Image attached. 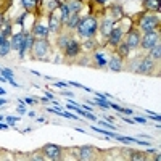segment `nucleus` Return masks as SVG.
<instances>
[{
    "instance_id": "nucleus-27",
    "label": "nucleus",
    "mask_w": 161,
    "mask_h": 161,
    "mask_svg": "<svg viewBox=\"0 0 161 161\" xmlns=\"http://www.w3.org/2000/svg\"><path fill=\"white\" fill-rule=\"evenodd\" d=\"M0 28H2V34H3L5 37H11L13 31H11V24H10L8 21L2 23V24H0Z\"/></svg>"
},
{
    "instance_id": "nucleus-46",
    "label": "nucleus",
    "mask_w": 161,
    "mask_h": 161,
    "mask_svg": "<svg viewBox=\"0 0 161 161\" xmlns=\"http://www.w3.org/2000/svg\"><path fill=\"white\" fill-rule=\"evenodd\" d=\"M82 110H86V111H90V113H92V106H87V105H84V106H82Z\"/></svg>"
},
{
    "instance_id": "nucleus-49",
    "label": "nucleus",
    "mask_w": 161,
    "mask_h": 161,
    "mask_svg": "<svg viewBox=\"0 0 161 161\" xmlns=\"http://www.w3.org/2000/svg\"><path fill=\"white\" fill-rule=\"evenodd\" d=\"M5 103H7V100H5V98H0V106H3Z\"/></svg>"
},
{
    "instance_id": "nucleus-28",
    "label": "nucleus",
    "mask_w": 161,
    "mask_h": 161,
    "mask_svg": "<svg viewBox=\"0 0 161 161\" xmlns=\"http://www.w3.org/2000/svg\"><path fill=\"white\" fill-rule=\"evenodd\" d=\"M90 129H93V130L98 132V134H103V136L110 137V139H114V136H116V132H110V130H105V129H98L97 126H90Z\"/></svg>"
},
{
    "instance_id": "nucleus-4",
    "label": "nucleus",
    "mask_w": 161,
    "mask_h": 161,
    "mask_svg": "<svg viewBox=\"0 0 161 161\" xmlns=\"http://www.w3.org/2000/svg\"><path fill=\"white\" fill-rule=\"evenodd\" d=\"M155 66V61L150 57H139L136 61H132L130 69L137 74H150Z\"/></svg>"
},
{
    "instance_id": "nucleus-26",
    "label": "nucleus",
    "mask_w": 161,
    "mask_h": 161,
    "mask_svg": "<svg viewBox=\"0 0 161 161\" xmlns=\"http://www.w3.org/2000/svg\"><path fill=\"white\" fill-rule=\"evenodd\" d=\"M10 52H11V42L7 39L3 44H0V57H2V58H3V57H7Z\"/></svg>"
},
{
    "instance_id": "nucleus-52",
    "label": "nucleus",
    "mask_w": 161,
    "mask_h": 161,
    "mask_svg": "<svg viewBox=\"0 0 161 161\" xmlns=\"http://www.w3.org/2000/svg\"><path fill=\"white\" fill-rule=\"evenodd\" d=\"M0 129H8V124H0Z\"/></svg>"
},
{
    "instance_id": "nucleus-33",
    "label": "nucleus",
    "mask_w": 161,
    "mask_h": 161,
    "mask_svg": "<svg viewBox=\"0 0 161 161\" xmlns=\"http://www.w3.org/2000/svg\"><path fill=\"white\" fill-rule=\"evenodd\" d=\"M98 123H100L103 127H110V129H114V130H116V126H114L113 123H108V121H103V119H100Z\"/></svg>"
},
{
    "instance_id": "nucleus-5",
    "label": "nucleus",
    "mask_w": 161,
    "mask_h": 161,
    "mask_svg": "<svg viewBox=\"0 0 161 161\" xmlns=\"http://www.w3.org/2000/svg\"><path fill=\"white\" fill-rule=\"evenodd\" d=\"M159 44V29L156 31H150V32H143L140 36V45L143 50H150L153 45Z\"/></svg>"
},
{
    "instance_id": "nucleus-44",
    "label": "nucleus",
    "mask_w": 161,
    "mask_h": 161,
    "mask_svg": "<svg viewBox=\"0 0 161 161\" xmlns=\"http://www.w3.org/2000/svg\"><path fill=\"white\" fill-rule=\"evenodd\" d=\"M5 40H7V37H5V36H3L2 32H0V44H3V42H5Z\"/></svg>"
},
{
    "instance_id": "nucleus-7",
    "label": "nucleus",
    "mask_w": 161,
    "mask_h": 161,
    "mask_svg": "<svg viewBox=\"0 0 161 161\" xmlns=\"http://www.w3.org/2000/svg\"><path fill=\"white\" fill-rule=\"evenodd\" d=\"M140 31L139 29H129L126 34H124V37H123V42L132 50V48H137L139 45H140Z\"/></svg>"
},
{
    "instance_id": "nucleus-11",
    "label": "nucleus",
    "mask_w": 161,
    "mask_h": 161,
    "mask_svg": "<svg viewBox=\"0 0 161 161\" xmlns=\"http://www.w3.org/2000/svg\"><path fill=\"white\" fill-rule=\"evenodd\" d=\"M123 37H124V29L121 28V26H116V24H114L113 31H111L110 36H108V45L113 47V48H116L118 44L123 42Z\"/></svg>"
},
{
    "instance_id": "nucleus-9",
    "label": "nucleus",
    "mask_w": 161,
    "mask_h": 161,
    "mask_svg": "<svg viewBox=\"0 0 161 161\" xmlns=\"http://www.w3.org/2000/svg\"><path fill=\"white\" fill-rule=\"evenodd\" d=\"M95 155H97L95 147H92V145H82V147H79L76 158L80 159V161H90V159H95Z\"/></svg>"
},
{
    "instance_id": "nucleus-45",
    "label": "nucleus",
    "mask_w": 161,
    "mask_h": 161,
    "mask_svg": "<svg viewBox=\"0 0 161 161\" xmlns=\"http://www.w3.org/2000/svg\"><path fill=\"white\" fill-rule=\"evenodd\" d=\"M18 113H19V114H24V113H26L24 106H19V108H18Z\"/></svg>"
},
{
    "instance_id": "nucleus-43",
    "label": "nucleus",
    "mask_w": 161,
    "mask_h": 161,
    "mask_svg": "<svg viewBox=\"0 0 161 161\" xmlns=\"http://www.w3.org/2000/svg\"><path fill=\"white\" fill-rule=\"evenodd\" d=\"M121 113H124V114H134L130 108H123V111H121Z\"/></svg>"
},
{
    "instance_id": "nucleus-54",
    "label": "nucleus",
    "mask_w": 161,
    "mask_h": 161,
    "mask_svg": "<svg viewBox=\"0 0 161 161\" xmlns=\"http://www.w3.org/2000/svg\"><path fill=\"white\" fill-rule=\"evenodd\" d=\"M97 2H98V3H106L108 0H97Z\"/></svg>"
},
{
    "instance_id": "nucleus-47",
    "label": "nucleus",
    "mask_w": 161,
    "mask_h": 161,
    "mask_svg": "<svg viewBox=\"0 0 161 161\" xmlns=\"http://www.w3.org/2000/svg\"><path fill=\"white\" fill-rule=\"evenodd\" d=\"M123 121H126V123H129V124H132V123H134L132 119H129V118H126V116H123Z\"/></svg>"
},
{
    "instance_id": "nucleus-1",
    "label": "nucleus",
    "mask_w": 161,
    "mask_h": 161,
    "mask_svg": "<svg viewBox=\"0 0 161 161\" xmlns=\"http://www.w3.org/2000/svg\"><path fill=\"white\" fill-rule=\"evenodd\" d=\"M76 31H77V34L80 37L86 39V40L92 39L93 36L97 34V31H98V21H97V18L93 15H87L84 18H80Z\"/></svg>"
},
{
    "instance_id": "nucleus-23",
    "label": "nucleus",
    "mask_w": 161,
    "mask_h": 161,
    "mask_svg": "<svg viewBox=\"0 0 161 161\" xmlns=\"http://www.w3.org/2000/svg\"><path fill=\"white\" fill-rule=\"evenodd\" d=\"M71 36L69 34H60L58 36V39H57V44H58V47L61 48V50H64L66 47H68V44L71 42Z\"/></svg>"
},
{
    "instance_id": "nucleus-21",
    "label": "nucleus",
    "mask_w": 161,
    "mask_h": 161,
    "mask_svg": "<svg viewBox=\"0 0 161 161\" xmlns=\"http://www.w3.org/2000/svg\"><path fill=\"white\" fill-rule=\"evenodd\" d=\"M66 5H68L71 13H80V10H82V0H68Z\"/></svg>"
},
{
    "instance_id": "nucleus-31",
    "label": "nucleus",
    "mask_w": 161,
    "mask_h": 161,
    "mask_svg": "<svg viewBox=\"0 0 161 161\" xmlns=\"http://www.w3.org/2000/svg\"><path fill=\"white\" fill-rule=\"evenodd\" d=\"M60 5H61L60 0H50V2H48V10L50 11H55V10H58Z\"/></svg>"
},
{
    "instance_id": "nucleus-10",
    "label": "nucleus",
    "mask_w": 161,
    "mask_h": 161,
    "mask_svg": "<svg viewBox=\"0 0 161 161\" xmlns=\"http://www.w3.org/2000/svg\"><path fill=\"white\" fill-rule=\"evenodd\" d=\"M34 40H36V37H34V36H32L29 31H24V36H23V44H21V48L18 50V55H19V58H24V57H26V53L31 52Z\"/></svg>"
},
{
    "instance_id": "nucleus-53",
    "label": "nucleus",
    "mask_w": 161,
    "mask_h": 161,
    "mask_svg": "<svg viewBox=\"0 0 161 161\" xmlns=\"http://www.w3.org/2000/svg\"><path fill=\"white\" fill-rule=\"evenodd\" d=\"M32 2H36V3H37V5L40 7V3H42V0H32Z\"/></svg>"
},
{
    "instance_id": "nucleus-8",
    "label": "nucleus",
    "mask_w": 161,
    "mask_h": 161,
    "mask_svg": "<svg viewBox=\"0 0 161 161\" xmlns=\"http://www.w3.org/2000/svg\"><path fill=\"white\" fill-rule=\"evenodd\" d=\"M36 39H47L48 37V32H50V29H48V23H42V21H36L34 24H32V29L29 31Z\"/></svg>"
},
{
    "instance_id": "nucleus-38",
    "label": "nucleus",
    "mask_w": 161,
    "mask_h": 161,
    "mask_svg": "<svg viewBox=\"0 0 161 161\" xmlns=\"http://www.w3.org/2000/svg\"><path fill=\"white\" fill-rule=\"evenodd\" d=\"M110 108H113V110H116V111H123V108H121V106L119 105H116V103H110Z\"/></svg>"
},
{
    "instance_id": "nucleus-30",
    "label": "nucleus",
    "mask_w": 161,
    "mask_h": 161,
    "mask_svg": "<svg viewBox=\"0 0 161 161\" xmlns=\"http://www.w3.org/2000/svg\"><path fill=\"white\" fill-rule=\"evenodd\" d=\"M95 60L98 61V66H100V68H105L106 63H108V60H105V58L102 57V53H95Z\"/></svg>"
},
{
    "instance_id": "nucleus-17",
    "label": "nucleus",
    "mask_w": 161,
    "mask_h": 161,
    "mask_svg": "<svg viewBox=\"0 0 161 161\" xmlns=\"http://www.w3.org/2000/svg\"><path fill=\"white\" fill-rule=\"evenodd\" d=\"M143 8L152 13H159V0H143Z\"/></svg>"
},
{
    "instance_id": "nucleus-19",
    "label": "nucleus",
    "mask_w": 161,
    "mask_h": 161,
    "mask_svg": "<svg viewBox=\"0 0 161 161\" xmlns=\"http://www.w3.org/2000/svg\"><path fill=\"white\" fill-rule=\"evenodd\" d=\"M58 11H60V18H61V23L64 24L66 21L69 19V16H71V11H69L68 5H66V2H64V3L61 2V5L58 7Z\"/></svg>"
},
{
    "instance_id": "nucleus-37",
    "label": "nucleus",
    "mask_w": 161,
    "mask_h": 161,
    "mask_svg": "<svg viewBox=\"0 0 161 161\" xmlns=\"http://www.w3.org/2000/svg\"><path fill=\"white\" fill-rule=\"evenodd\" d=\"M55 86L61 87V89H66V87H69V82H61V80H60V82H55Z\"/></svg>"
},
{
    "instance_id": "nucleus-25",
    "label": "nucleus",
    "mask_w": 161,
    "mask_h": 161,
    "mask_svg": "<svg viewBox=\"0 0 161 161\" xmlns=\"http://www.w3.org/2000/svg\"><path fill=\"white\" fill-rule=\"evenodd\" d=\"M129 52H130V48L124 44V42H121V44H118L116 45V53L121 57V58H126V57H129Z\"/></svg>"
},
{
    "instance_id": "nucleus-20",
    "label": "nucleus",
    "mask_w": 161,
    "mask_h": 161,
    "mask_svg": "<svg viewBox=\"0 0 161 161\" xmlns=\"http://www.w3.org/2000/svg\"><path fill=\"white\" fill-rule=\"evenodd\" d=\"M79 21H80V16H79V13H71V16H69V19L66 21L64 24H66V28L68 29H77V24H79Z\"/></svg>"
},
{
    "instance_id": "nucleus-41",
    "label": "nucleus",
    "mask_w": 161,
    "mask_h": 161,
    "mask_svg": "<svg viewBox=\"0 0 161 161\" xmlns=\"http://www.w3.org/2000/svg\"><path fill=\"white\" fill-rule=\"evenodd\" d=\"M61 95H66V97H74V93H73V92H69V90H63V92H61Z\"/></svg>"
},
{
    "instance_id": "nucleus-3",
    "label": "nucleus",
    "mask_w": 161,
    "mask_h": 161,
    "mask_svg": "<svg viewBox=\"0 0 161 161\" xmlns=\"http://www.w3.org/2000/svg\"><path fill=\"white\" fill-rule=\"evenodd\" d=\"M159 29V16L153 13H145L139 19V31L140 32H150Z\"/></svg>"
},
{
    "instance_id": "nucleus-16",
    "label": "nucleus",
    "mask_w": 161,
    "mask_h": 161,
    "mask_svg": "<svg viewBox=\"0 0 161 161\" xmlns=\"http://www.w3.org/2000/svg\"><path fill=\"white\" fill-rule=\"evenodd\" d=\"M23 36H24V31H19V32L11 34V39H10V42H11V50H16V52H18V50L21 48Z\"/></svg>"
},
{
    "instance_id": "nucleus-39",
    "label": "nucleus",
    "mask_w": 161,
    "mask_h": 161,
    "mask_svg": "<svg viewBox=\"0 0 161 161\" xmlns=\"http://www.w3.org/2000/svg\"><path fill=\"white\" fill-rule=\"evenodd\" d=\"M134 121H136V123H140V124H145L147 123V119L145 118H140V116H136V118H134Z\"/></svg>"
},
{
    "instance_id": "nucleus-40",
    "label": "nucleus",
    "mask_w": 161,
    "mask_h": 161,
    "mask_svg": "<svg viewBox=\"0 0 161 161\" xmlns=\"http://www.w3.org/2000/svg\"><path fill=\"white\" fill-rule=\"evenodd\" d=\"M86 118H87L89 121H97V116H95V114H92L90 111H87V114H86Z\"/></svg>"
},
{
    "instance_id": "nucleus-32",
    "label": "nucleus",
    "mask_w": 161,
    "mask_h": 161,
    "mask_svg": "<svg viewBox=\"0 0 161 161\" xmlns=\"http://www.w3.org/2000/svg\"><path fill=\"white\" fill-rule=\"evenodd\" d=\"M0 74H2L3 77H7V80H8V79H13V71H11V69L2 68V71H0Z\"/></svg>"
},
{
    "instance_id": "nucleus-50",
    "label": "nucleus",
    "mask_w": 161,
    "mask_h": 161,
    "mask_svg": "<svg viewBox=\"0 0 161 161\" xmlns=\"http://www.w3.org/2000/svg\"><path fill=\"white\" fill-rule=\"evenodd\" d=\"M28 116H29V118H34V116H36V113H34V111H29V113H28Z\"/></svg>"
},
{
    "instance_id": "nucleus-14",
    "label": "nucleus",
    "mask_w": 161,
    "mask_h": 161,
    "mask_svg": "<svg viewBox=\"0 0 161 161\" xmlns=\"http://www.w3.org/2000/svg\"><path fill=\"white\" fill-rule=\"evenodd\" d=\"M106 66L114 73L123 71V58H121L118 53H113V55L110 57V60H108V63H106Z\"/></svg>"
},
{
    "instance_id": "nucleus-22",
    "label": "nucleus",
    "mask_w": 161,
    "mask_h": 161,
    "mask_svg": "<svg viewBox=\"0 0 161 161\" xmlns=\"http://www.w3.org/2000/svg\"><path fill=\"white\" fill-rule=\"evenodd\" d=\"M148 57L153 61H159V58H161V44H156L148 50Z\"/></svg>"
},
{
    "instance_id": "nucleus-12",
    "label": "nucleus",
    "mask_w": 161,
    "mask_h": 161,
    "mask_svg": "<svg viewBox=\"0 0 161 161\" xmlns=\"http://www.w3.org/2000/svg\"><path fill=\"white\" fill-rule=\"evenodd\" d=\"M61 18H60V11L55 10V11H50V16H48V29L52 32H58L61 29Z\"/></svg>"
},
{
    "instance_id": "nucleus-42",
    "label": "nucleus",
    "mask_w": 161,
    "mask_h": 161,
    "mask_svg": "<svg viewBox=\"0 0 161 161\" xmlns=\"http://www.w3.org/2000/svg\"><path fill=\"white\" fill-rule=\"evenodd\" d=\"M69 86L77 87V89H84V86H82V84H79V82H69Z\"/></svg>"
},
{
    "instance_id": "nucleus-6",
    "label": "nucleus",
    "mask_w": 161,
    "mask_h": 161,
    "mask_svg": "<svg viewBox=\"0 0 161 161\" xmlns=\"http://www.w3.org/2000/svg\"><path fill=\"white\" fill-rule=\"evenodd\" d=\"M40 153L44 155L45 159H52V161H57V159H61L63 158V150L61 147L55 145V143H47L42 147Z\"/></svg>"
},
{
    "instance_id": "nucleus-35",
    "label": "nucleus",
    "mask_w": 161,
    "mask_h": 161,
    "mask_svg": "<svg viewBox=\"0 0 161 161\" xmlns=\"http://www.w3.org/2000/svg\"><path fill=\"white\" fill-rule=\"evenodd\" d=\"M5 119L8 121V124H15L16 121H19V118H18V116H7Z\"/></svg>"
},
{
    "instance_id": "nucleus-15",
    "label": "nucleus",
    "mask_w": 161,
    "mask_h": 161,
    "mask_svg": "<svg viewBox=\"0 0 161 161\" xmlns=\"http://www.w3.org/2000/svg\"><path fill=\"white\" fill-rule=\"evenodd\" d=\"M114 24H116V23H114L111 18H105L102 23H98V29H100L102 36H103V37H108L110 32H111L113 28H114Z\"/></svg>"
},
{
    "instance_id": "nucleus-18",
    "label": "nucleus",
    "mask_w": 161,
    "mask_h": 161,
    "mask_svg": "<svg viewBox=\"0 0 161 161\" xmlns=\"http://www.w3.org/2000/svg\"><path fill=\"white\" fill-rule=\"evenodd\" d=\"M126 16V13L123 11V8H121V5H113L111 7V19L114 21V23H118V21H121Z\"/></svg>"
},
{
    "instance_id": "nucleus-34",
    "label": "nucleus",
    "mask_w": 161,
    "mask_h": 161,
    "mask_svg": "<svg viewBox=\"0 0 161 161\" xmlns=\"http://www.w3.org/2000/svg\"><path fill=\"white\" fill-rule=\"evenodd\" d=\"M61 116L69 118V119H79V118H77V114H73V113H69V111H61Z\"/></svg>"
},
{
    "instance_id": "nucleus-36",
    "label": "nucleus",
    "mask_w": 161,
    "mask_h": 161,
    "mask_svg": "<svg viewBox=\"0 0 161 161\" xmlns=\"http://www.w3.org/2000/svg\"><path fill=\"white\" fill-rule=\"evenodd\" d=\"M23 100H24V105H36V100L31 98V97H26V98H23Z\"/></svg>"
},
{
    "instance_id": "nucleus-51",
    "label": "nucleus",
    "mask_w": 161,
    "mask_h": 161,
    "mask_svg": "<svg viewBox=\"0 0 161 161\" xmlns=\"http://www.w3.org/2000/svg\"><path fill=\"white\" fill-rule=\"evenodd\" d=\"M5 92L7 90H3V87H0V95H5Z\"/></svg>"
},
{
    "instance_id": "nucleus-13",
    "label": "nucleus",
    "mask_w": 161,
    "mask_h": 161,
    "mask_svg": "<svg viewBox=\"0 0 161 161\" xmlns=\"http://www.w3.org/2000/svg\"><path fill=\"white\" fill-rule=\"evenodd\" d=\"M63 52H64V57H68V58H76L79 53H80V44L77 42L76 39H71V42L68 44V47H66Z\"/></svg>"
},
{
    "instance_id": "nucleus-2",
    "label": "nucleus",
    "mask_w": 161,
    "mask_h": 161,
    "mask_svg": "<svg viewBox=\"0 0 161 161\" xmlns=\"http://www.w3.org/2000/svg\"><path fill=\"white\" fill-rule=\"evenodd\" d=\"M50 50L52 47H50L48 39H36L31 48V53H32V58L36 60H47V57L50 55Z\"/></svg>"
},
{
    "instance_id": "nucleus-48",
    "label": "nucleus",
    "mask_w": 161,
    "mask_h": 161,
    "mask_svg": "<svg viewBox=\"0 0 161 161\" xmlns=\"http://www.w3.org/2000/svg\"><path fill=\"white\" fill-rule=\"evenodd\" d=\"M45 97H48L50 100H53V93H50V92H45Z\"/></svg>"
},
{
    "instance_id": "nucleus-29",
    "label": "nucleus",
    "mask_w": 161,
    "mask_h": 161,
    "mask_svg": "<svg viewBox=\"0 0 161 161\" xmlns=\"http://www.w3.org/2000/svg\"><path fill=\"white\" fill-rule=\"evenodd\" d=\"M129 158H130L132 161H143V159H147L143 152H132V155H130Z\"/></svg>"
},
{
    "instance_id": "nucleus-24",
    "label": "nucleus",
    "mask_w": 161,
    "mask_h": 161,
    "mask_svg": "<svg viewBox=\"0 0 161 161\" xmlns=\"http://www.w3.org/2000/svg\"><path fill=\"white\" fill-rule=\"evenodd\" d=\"M21 5L26 8L28 13H37L39 11V5L36 2H32V0H21Z\"/></svg>"
}]
</instances>
